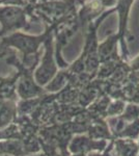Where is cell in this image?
<instances>
[{
    "instance_id": "obj_1",
    "label": "cell",
    "mask_w": 139,
    "mask_h": 156,
    "mask_svg": "<svg viewBox=\"0 0 139 156\" xmlns=\"http://www.w3.org/2000/svg\"><path fill=\"white\" fill-rule=\"evenodd\" d=\"M21 18V11L15 7H4L0 9V23H2L4 29L12 28L18 25Z\"/></svg>"
}]
</instances>
